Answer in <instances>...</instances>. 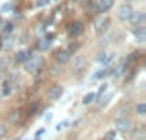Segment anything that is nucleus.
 I'll return each mask as SVG.
<instances>
[{
	"instance_id": "c756f323",
	"label": "nucleus",
	"mask_w": 146,
	"mask_h": 140,
	"mask_svg": "<svg viewBox=\"0 0 146 140\" xmlns=\"http://www.w3.org/2000/svg\"><path fill=\"white\" fill-rule=\"evenodd\" d=\"M124 2H131V0H124Z\"/></svg>"
},
{
	"instance_id": "a878e982",
	"label": "nucleus",
	"mask_w": 146,
	"mask_h": 140,
	"mask_svg": "<svg viewBox=\"0 0 146 140\" xmlns=\"http://www.w3.org/2000/svg\"><path fill=\"white\" fill-rule=\"evenodd\" d=\"M9 9H11L9 4H4V6H2V11H9Z\"/></svg>"
},
{
	"instance_id": "f3484780",
	"label": "nucleus",
	"mask_w": 146,
	"mask_h": 140,
	"mask_svg": "<svg viewBox=\"0 0 146 140\" xmlns=\"http://www.w3.org/2000/svg\"><path fill=\"white\" fill-rule=\"evenodd\" d=\"M37 111H39V101H32V103L28 105V109H26V114H28V116H33Z\"/></svg>"
},
{
	"instance_id": "b1692460",
	"label": "nucleus",
	"mask_w": 146,
	"mask_h": 140,
	"mask_svg": "<svg viewBox=\"0 0 146 140\" xmlns=\"http://www.w3.org/2000/svg\"><path fill=\"white\" fill-rule=\"evenodd\" d=\"M91 13H93V15L100 13V11H98V6H96V4H91Z\"/></svg>"
},
{
	"instance_id": "4468645a",
	"label": "nucleus",
	"mask_w": 146,
	"mask_h": 140,
	"mask_svg": "<svg viewBox=\"0 0 146 140\" xmlns=\"http://www.w3.org/2000/svg\"><path fill=\"white\" fill-rule=\"evenodd\" d=\"M83 65H85V59H83L82 55H76L74 61H72V68L78 72V70H82V66H83Z\"/></svg>"
},
{
	"instance_id": "72a5a7b5",
	"label": "nucleus",
	"mask_w": 146,
	"mask_h": 140,
	"mask_svg": "<svg viewBox=\"0 0 146 140\" xmlns=\"http://www.w3.org/2000/svg\"><path fill=\"white\" fill-rule=\"evenodd\" d=\"M56 2H57V0H56Z\"/></svg>"
},
{
	"instance_id": "f8f14e48",
	"label": "nucleus",
	"mask_w": 146,
	"mask_h": 140,
	"mask_svg": "<svg viewBox=\"0 0 146 140\" xmlns=\"http://www.w3.org/2000/svg\"><path fill=\"white\" fill-rule=\"evenodd\" d=\"M96 61L102 63V65H107V63L113 61V54H111V52H100L96 55Z\"/></svg>"
},
{
	"instance_id": "cd10ccee",
	"label": "nucleus",
	"mask_w": 146,
	"mask_h": 140,
	"mask_svg": "<svg viewBox=\"0 0 146 140\" xmlns=\"http://www.w3.org/2000/svg\"><path fill=\"white\" fill-rule=\"evenodd\" d=\"M2 44H4V43H2V37H0V48H2Z\"/></svg>"
},
{
	"instance_id": "c85d7f7f",
	"label": "nucleus",
	"mask_w": 146,
	"mask_h": 140,
	"mask_svg": "<svg viewBox=\"0 0 146 140\" xmlns=\"http://www.w3.org/2000/svg\"><path fill=\"white\" fill-rule=\"evenodd\" d=\"M0 79H2V70H0Z\"/></svg>"
},
{
	"instance_id": "423d86ee",
	"label": "nucleus",
	"mask_w": 146,
	"mask_h": 140,
	"mask_svg": "<svg viewBox=\"0 0 146 140\" xmlns=\"http://www.w3.org/2000/svg\"><path fill=\"white\" fill-rule=\"evenodd\" d=\"M0 94H2V98H7L13 94V83L9 81V79H4L2 83H0Z\"/></svg>"
},
{
	"instance_id": "39448f33",
	"label": "nucleus",
	"mask_w": 146,
	"mask_h": 140,
	"mask_svg": "<svg viewBox=\"0 0 146 140\" xmlns=\"http://www.w3.org/2000/svg\"><path fill=\"white\" fill-rule=\"evenodd\" d=\"M54 59H56L57 65H65V63L70 61V52L68 50H57L56 54H54Z\"/></svg>"
},
{
	"instance_id": "1a4fd4ad",
	"label": "nucleus",
	"mask_w": 146,
	"mask_h": 140,
	"mask_svg": "<svg viewBox=\"0 0 146 140\" xmlns=\"http://www.w3.org/2000/svg\"><path fill=\"white\" fill-rule=\"evenodd\" d=\"M129 127H131V124H129V120L124 118V116H120V118L115 120V129L117 131H128Z\"/></svg>"
},
{
	"instance_id": "20e7f679",
	"label": "nucleus",
	"mask_w": 146,
	"mask_h": 140,
	"mask_svg": "<svg viewBox=\"0 0 146 140\" xmlns=\"http://www.w3.org/2000/svg\"><path fill=\"white\" fill-rule=\"evenodd\" d=\"M131 11H133V7L129 6V4H122V6L117 9V17L120 18V20H128L129 15H131Z\"/></svg>"
},
{
	"instance_id": "0eeeda50",
	"label": "nucleus",
	"mask_w": 146,
	"mask_h": 140,
	"mask_svg": "<svg viewBox=\"0 0 146 140\" xmlns=\"http://www.w3.org/2000/svg\"><path fill=\"white\" fill-rule=\"evenodd\" d=\"M128 20L131 22L133 28H135V26H141L144 22V13H143V11H131V15H129Z\"/></svg>"
},
{
	"instance_id": "7c9ffc66",
	"label": "nucleus",
	"mask_w": 146,
	"mask_h": 140,
	"mask_svg": "<svg viewBox=\"0 0 146 140\" xmlns=\"http://www.w3.org/2000/svg\"><path fill=\"white\" fill-rule=\"evenodd\" d=\"M0 100H2V94H0Z\"/></svg>"
},
{
	"instance_id": "2eb2a0df",
	"label": "nucleus",
	"mask_w": 146,
	"mask_h": 140,
	"mask_svg": "<svg viewBox=\"0 0 146 140\" xmlns=\"http://www.w3.org/2000/svg\"><path fill=\"white\" fill-rule=\"evenodd\" d=\"M52 39H54L52 35H48L46 39H41L39 44H37V48H39V50H48V48H50V43H52Z\"/></svg>"
},
{
	"instance_id": "a211bd4d",
	"label": "nucleus",
	"mask_w": 146,
	"mask_h": 140,
	"mask_svg": "<svg viewBox=\"0 0 146 140\" xmlns=\"http://www.w3.org/2000/svg\"><path fill=\"white\" fill-rule=\"evenodd\" d=\"M94 100H96V94H94V92H87L85 96H83L82 103H83V105H91V103H93Z\"/></svg>"
},
{
	"instance_id": "7ed1b4c3",
	"label": "nucleus",
	"mask_w": 146,
	"mask_h": 140,
	"mask_svg": "<svg viewBox=\"0 0 146 140\" xmlns=\"http://www.w3.org/2000/svg\"><path fill=\"white\" fill-rule=\"evenodd\" d=\"M107 26H109V18L107 17H98L96 20H94V32L100 35V33H104L107 30Z\"/></svg>"
},
{
	"instance_id": "4be33fe9",
	"label": "nucleus",
	"mask_w": 146,
	"mask_h": 140,
	"mask_svg": "<svg viewBox=\"0 0 146 140\" xmlns=\"http://www.w3.org/2000/svg\"><path fill=\"white\" fill-rule=\"evenodd\" d=\"M115 138H117V131H107L104 137V140H115Z\"/></svg>"
},
{
	"instance_id": "f257e3e1",
	"label": "nucleus",
	"mask_w": 146,
	"mask_h": 140,
	"mask_svg": "<svg viewBox=\"0 0 146 140\" xmlns=\"http://www.w3.org/2000/svg\"><path fill=\"white\" fill-rule=\"evenodd\" d=\"M43 57L41 55H30V59H26L24 61V70L28 72V74H37V72L41 70V66H43Z\"/></svg>"
},
{
	"instance_id": "ddd939ff",
	"label": "nucleus",
	"mask_w": 146,
	"mask_h": 140,
	"mask_svg": "<svg viewBox=\"0 0 146 140\" xmlns=\"http://www.w3.org/2000/svg\"><path fill=\"white\" fill-rule=\"evenodd\" d=\"M30 55H32V54H30V50H19L17 54H15L13 59H15L17 63H24L26 59H30Z\"/></svg>"
},
{
	"instance_id": "6ab92c4d",
	"label": "nucleus",
	"mask_w": 146,
	"mask_h": 140,
	"mask_svg": "<svg viewBox=\"0 0 146 140\" xmlns=\"http://www.w3.org/2000/svg\"><path fill=\"white\" fill-rule=\"evenodd\" d=\"M13 32V24H11V22H4L2 26H0V33H2V35H7V33H11Z\"/></svg>"
},
{
	"instance_id": "2f4dec72",
	"label": "nucleus",
	"mask_w": 146,
	"mask_h": 140,
	"mask_svg": "<svg viewBox=\"0 0 146 140\" xmlns=\"http://www.w3.org/2000/svg\"><path fill=\"white\" fill-rule=\"evenodd\" d=\"M0 24H2V20H0Z\"/></svg>"
},
{
	"instance_id": "412c9836",
	"label": "nucleus",
	"mask_w": 146,
	"mask_h": 140,
	"mask_svg": "<svg viewBox=\"0 0 146 140\" xmlns=\"http://www.w3.org/2000/svg\"><path fill=\"white\" fill-rule=\"evenodd\" d=\"M137 114H139V116L146 114V103H139V105H137Z\"/></svg>"
},
{
	"instance_id": "9b49d317",
	"label": "nucleus",
	"mask_w": 146,
	"mask_h": 140,
	"mask_svg": "<svg viewBox=\"0 0 146 140\" xmlns=\"http://www.w3.org/2000/svg\"><path fill=\"white\" fill-rule=\"evenodd\" d=\"M96 6H98V11L106 13V11H109L111 7L115 6V0H98V2H96Z\"/></svg>"
},
{
	"instance_id": "bb28decb",
	"label": "nucleus",
	"mask_w": 146,
	"mask_h": 140,
	"mask_svg": "<svg viewBox=\"0 0 146 140\" xmlns=\"http://www.w3.org/2000/svg\"><path fill=\"white\" fill-rule=\"evenodd\" d=\"M67 124H68V122H61V124H59V126H57V131H61V129H63V127H65V126H67Z\"/></svg>"
},
{
	"instance_id": "393cba45",
	"label": "nucleus",
	"mask_w": 146,
	"mask_h": 140,
	"mask_svg": "<svg viewBox=\"0 0 146 140\" xmlns=\"http://www.w3.org/2000/svg\"><path fill=\"white\" fill-rule=\"evenodd\" d=\"M4 135H6V126H4V124L0 122V138H2Z\"/></svg>"
},
{
	"instance_id": "f03ea898",
	"label": "nucleus",
	"mask_w": 146,
	"mask_h": 140,
	"mask_svg": "<svg viewBox=\"0 0 146 140\" xmlns=\"http://www.w3.org/2000/svg\"><path fill=\"white\" fill-rule=\"evenodd\" d=\"M61 96H63V87H61V85H52L48 89V92H46V98H48L50 101L59 100Z\"/></svg>"
},
{
	"instance_id": "473e14b6",
	"label": "nucleus",
	"mask_w": 146,
	"mask_h": 140,
	"mask_svg": "<svg viewBox=\"0 0 146 140\" xmlns=\"http://www.w3.org/2000/svg\"><path fill=\"white\" fill-rule=\"evenodd\" d=\"M15 140H19V138H15Z\"/></svg>"
},
{
	"instance_id": "dca6fc26",
	"label": "nucleus",
	"mask_w": 146,
	"mask_h": 140,
	"mask_svg": "<svg viewBox=\"0 0 146 140\" xmlns=\"http://www.w3.org/2000/svg\"><path fill=\"white\" fill-rule=\"evenodd\" d=\"M19 120H21V111H11L9 112V116H7V122L9 124H19Z\"/></svg>"
},
{
	"instance_id": "9d476101",
	"label": "nucleus",
	"mask_w": 146,
	"mask_h": 140,
	"mask_svg": "<svg viewBox=\"0 0 146 140\" xmlns=\"http://www.w3.org/2000/svg\"><path fill=\"white\" fill-rule=\"evenodd\" d=\"M133 35L137 37V43H144V41H146V28L143 24L135 26V28H133Z\"/></svg>"
},
{
	"instance_id": "aec40b11",
	"label": "nucleus",
	"mask_w": 146,
	"mask_h": 140,
	"mask_svg": "<svg viewBox=\"0 0 146 140\" xmlns=\"http://www.w3.org/2000/svg\"><path fill=\"white\" fill-rule=\"evenodd\" d=\"M111 70H113V68H109V66H106V68H102L100 72H96V74H94V79H102V78H107V76L111 74Z\"/></svg>"
},
{
	"instance_id": "5701e85b",
	"label": "nucleus",
	"mask_w": 146,
	"mask_h": 140,
	"mask_svg": "<svg viewBox=\"0 0 146 140\" xmlns=\"http://www.w3.org/2000/svg\"><path fill=\"white\" fill-rule=\"evenodd\" d=\"M50 4V0H35V6L37 7H46Z\"/></svg>"
},
{
	"instance_id": "6e6552de",
	"label": "nucleus",
	"mask_w": 146,
	"mask_h": 140,
	"mask_svg": "<svg viewBox=\"0 0 146 140\" xmlns=\"http://www.w3.org/2000/svg\"><path fill=\"white\" fill-rule=\"evenodd\" d=\"M83 33V24L82 22H72L70 26H68V35L70 37H80Z\"/></svg>"
}]
</instances>
